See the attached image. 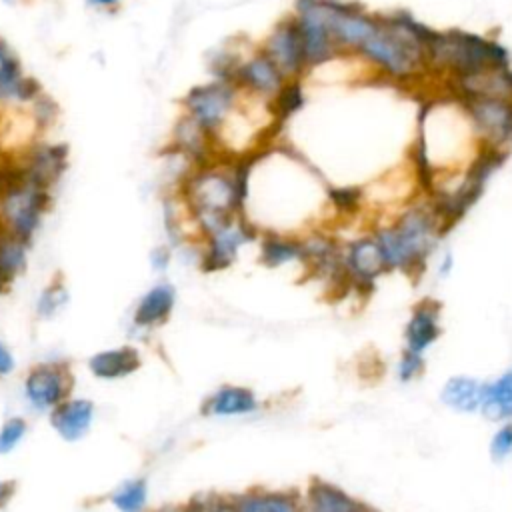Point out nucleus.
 Masks as SVG:
<instances>
[{
	"mask_svg": "<svg viewBox=\"0 0 512 512\" xmlns=\"http://www.w3.org/2000/svg\"><path fill=\"white\" fill-rule=\"evenodd\" d=\"M40 94V84L22 72L18 56L0 38V104H30Z\"/></svg>",
	"mask_w": 512,
	"mask_h": 512,
	"instance_id": "15",
	"label": "nucleus"
},
{
	"mask_svg": "<svg viewBox=\"0 0 512 512\" xmlns=\"http://www.w3.org/2000/svg\"><path fill=\"white\" fill-rule=\"evenodd\" d=\"M28 434V420L22 416H8L0 424V456L12 454Z\"/></svg>",
	"mask_w": 512,
	"mask_h": 512,
	"instance_id": "32",
	"label": "nucleus"
},
{
	"mask_svg": "<svg viewBox=\"0 0 512 512\" xmlns=\"http://www.w3.org/2000/svg\"><path fill=\"white\" fill-rule=\"evenodd\" d=\"M482 392H484L482 380L466 374H456L442 384L440 402L448 410L458 414H478L482 404Z\"/></svg>",
	"mask_w": 512,
	"mask_h": 512,
	"instance_id": "24",
	"label": "nucleus"
},
{
	"mask_svg": "<svg viewBox=\"0 0 512 512\" xmlns=\"http://www.w3.org/2000/svg\"><path fill=\"white\" fill-rule=\"evenodd\" d=\"M340 262L346 286L362 290H372L374 282L386 274L384 258L372 232L352 238L340 248Z\"/></svg>",
	"mask_w": 512,
	"mask_h": 512,
	"instance_id": "11",
	"label": "nucleus"
},
{
	"mask_svg": "<svg viewBox=\"0 0 512 512\" xmlns=\"http://www.w3.org/2000/svg\"><path fill=\"white\" fill-rule=\"evenodd\" d=\"M304 104H306V94H304L302 78L286 80L282 84V88L274 94V98L268 102L270 112L278 124L288 120L296 112H300L304 108Z\"/></svg>",
	"mask_w": 512,
	"mask_h": 512,
	"instance_id": "29",
	"label": "nucleus"
},
{
	"mask_svg": "<svg viewBox=\"0 0 512 512\" xmlns=\"http://www.w3.org/2000/svg\"><path fill=\"white\" fill-rule=\"evenodd\" d=\"M156 512H200V510L188 500V502H184V504H170V506H164V508H160V510H156Z\"/></svg>",
	"mask_w": 512,
	"mask_h": 512,
	"instance_id": "40",
	"label": "nucleus"
},
{
	"mask_svg": "<svg viewBox=\"0 0 512 512\" xmlns=\"http://www.w3.org/2000/svg\"><path fill=\"white\" fill-rule=\"evenodd\" d=\"M170 258H172V254H170V248H166V246H156L150 252V264L156 272H164L170 264Z\"/></svg>",
	"mask_w": 512,
	"mask_h": 512,
	"instance_id": "37",
	"label": "nucleus"
},
{
	"mask_svg": "<svg viewBox=\"0 0 512 512\" xmlns=\"http://www.w3.org/2000/svg\"><path fill=\"white\" fill-rule=\"evenodd\" d=\"M432 30L406 10L378 14L374 30L354 56L390 82L412 84L428 74L424 48Z\"/></svg>",
	"mask_w": 512,
	"mask_h": 512,
	"instance_id": "2",
	"label": "nucleus"
},
{
	"mask_svg": "<svg viewBox=\"0 0 512 512\" xmlns=\"http://www.w3.org/2000/svg\"><path fill=\"white\" fill-rule=\"evenodd\" d=\"M260 262L268 268H280L286 264H304V244L302 236L262 232L258 236Z\"/></svg>",
	"mask_w": 512,
	"mask_h": 512,
	"instance_id": "25",
	"label": "nucleus"
},
{
	"mask_svg": "<svg viewBox=\"0 0 512 512\" xmlns=\"http://www.w3.org/2000/svg\"><path fill=\"white\" fill-rule=\"evenodd\" d=\"M372 236L380 246L386 272L418 276L444 230L430 200L424 196V200H408L388 222L376 226Z\"/></svg>",
	"mask_w": 512,
	"mask_h": 512,
	"instance_id": "3",
	"label": "nucleus"
},
{
	"mask_svg": "<svg viewBox=\"0 0 512 512\" xmlns=\"http://www.w3.org/2000/svg\"><path fill=\"white\" fill-rule=\"evenodd\" d=\"M74 372L64 360H44L30 366L22 378V398L36 414H50L74 392Z\"/></svg>",
	"mask_w": 512,
	"mask_h": 512,
	"instance_id": "7",
	"label": "nucleus"
},
{
	"mask_svg": "<svg viewBox=\"0 0 512 512\" xmlns=\"http://www.w3.org/2000/svg\"><path fill=\"white\" fill-rule=\"evenodd\" d=\"M252 156H218L184 172L178 198L188 212L196 238L212 234L234 216H244Z\"/></svg>",
	"mask_w": 512,
	"mask_h": 512,
	"instance_id": "1",
	"label": "nucleus"
},
{
	"mask_svg": "<svg viewBox=\"0 0 512 512\" xmlns=\"http://www.w3.org/2000/svg\"><path fill=\"white\" fill-rule=\"evenodd\" d=\"M490 456L494 462L512 458V422H500L490 438Z\"/></svg>",
	"mask_w": 512,
	"mask_h": 512,
	"instance_id": "34",
	"label": "nucleus"
},
{
	"mask_svg": "<svg viewBox=\"0 0 512 512\" xmlns=\"http://www.w3.org/2000/svg\"><path fill=\"white\" fill-rule=\"evenodd\" d=\"M50 200V190L26 182L16 162L12 178L0 188V228L32 242L50 208Z\"/></svg>",
	"mask_w": 512,
	"mask_h": 512,
	"instance_id": "5",
	"label": "nucleus"
},
{
	"mask_svg": "<svg viewBox=\"0 0 512 512\" xmlns=\"http://www.w3.org/2000/svg\"><path fill=\"white\" fill-rule=\"evenodd\" d=\"M424 58L426 72L440 76L444 86L510 66V50L500 40L466 30H432Z\"/></svg>",
	"mask_w": 512,
	"mask_h": 512,
	"instance_id": "4",
	"label": "nucleus"
},
{
	"mask_svg": "<svg viewBox=\"0 0 512 512\" xmlns=\"http://www.w3.org/2000/svg\"><path fill=\"white\" fill-rule=\"evenodd\" d=\"M242 92L228 80L212 78L210 82L192 86L182 98L184 114L208 132L216 144L218 132L236 110Z\"/></svg>",
	"mask_w": 512,
	"mask_h": 512,
	"instance_id": "6",
	"label": "nucleus"
},
{
	"mask_svg": "<svg viewBox=\"0 0 512 512\" xmlns=\"http://www.w3.org/2000/svg\"><path fill=\"white\" fill-rule=\"evenodd\" d=\"M230 82L242 94L256 98V100L270 102L274 98V94L282 88L286 78L274 66V62L260 48H256L248 56H242Z\"/></svg>",
	"mask_w": 512,
	"mask_h": 512,
	"instance_id": "13",
	"label": "nucleus"
},
{
	"mask_svg": "<svg viewBox=\"0 0 512 512\" xmlns=\"http://www.w3.org/2000/svg\"><path fill=\"white\" fill-rule=\"evenodd\" d=\"M232 498L236 512H304L302 496L294 490L250 488Z\"/></svg>",
	"mask_w": 512,
	"mask_h": 512,
	"instance_id": "22",
	"label": "nucleus"
},
{
	"mask_svg": "<svg viewBox=\"0 0 512 512\" xmlns=\"http://www.w3.org/2000/svg\"><path fill=\"white\" fill-rule=\"evenodd\" d=\"M364 200V190L358 186H328V206L336 216H354Z\"/></svg>",
	"mask_w": 512,
	"mask_h": 512,
	"instance_id": "30",
	"label": "nucleus"
},
{
	"mask_svg": "<svg viewBox=\"0 0 512 512\" xmlns=\"http://www.w3.org/2000/svg\"><path fill=\"white\" fill-rule=\"evenodd\" d=\"M96 420V406L90 398L70 396L48 414L56 436L64 442H80Z\"/></svg>",
	"mask_w": 512,
	"mask_h": 512,
	"instance_id": "16",
	"label": "nucleus"
},
{
	"mask_svg": "<svg viewBox=\"0 0 512 512\" xmlns=\"http://www.w3.org/2000/svg\"><path fill=\"white\" fill-rule=\"evenodd\" d=\"M176 306V290L168 282H158L148 288L134 306L132 328L136 332H150L168 322Z\"/></svg>",
	"mask_w": 512,
	"mask_h": 512,
	"instance_id": "19",
	"label": "nucleus"
},
{
	"mask_svg": "<svg viewBox=\"0 0 512 512\" xmlns=\"http://www.w3.org/2000/svg\"><path fill=\"white\" fill-rule=\"evenodd\" d=\"M484 148L508 152L512 146V100L492 96L456 98Z\"/></svg>",
	"mask_w": 512,
	"mask_h": 512,
	"instance_id": "8",
	"label": "nucleus"
},
{
	"mask_svg": "<svg viewBox=\"0 0 512 512\" xmlns=\"http://www.w3.org/2000/svg\"><path fill=\"white\" fill-rule=\"evenodd\" d=\"M16 370V358L12 354V350L8 348V344L4 340H0V380L12 376Z\"/></svg>",
	"mask_w": 512,
	"mask_h": 512,
	"instance_id": "36",
	"label": "nucleus"
},
{
	"mask_svg": "<svg viewBox=\"0 0 512 512\" xmlns=\"http://www.w3.org/2000/svg\"><path fill=\"white\" fill-rule=\"evenodd\" d=\"M8 286H10V284L6 282V278H4V276H2V272H0V296L6 292V288H8Z\"/></svg>",
	"mask_w": 512,
	"mask_h": 512,
	"instance_id": "42",
	"label": "nucleus"
},
{
	"mask_svg": "<svg viewBox=\"0 0 512 512\" xmlns=\"http://www.w3.org/2000/svg\"><path fill=\"white\" fill-rule=\"evenodd\" d=\"M260 236L258 228L246 216H234L224 226L200 240V268L204 272H220L230 268L240 250Z\"/></svg>",
	"mask_w": 512,
	"mask_h": 512,
	"instance_id": "9",
	"label": "nucleus"
},
{
	"mask_svg": "<svg viewBox=\"0 0 512 512\" xmlns=\"http://www.w3.org/2000/svg\"><path fill=\"white\" fill-rule=\"evenodd\" d=\"M302 504L304 512H358L362 508V502L344 488L320 478L308 484Z\"/></svg>",
	"mask_w": 512,
	"mask_h": 512,
	"instance_id": "23",
	"label": "nucleus"
},
{
	"mask_svg": "<svg viewBox=\"0 0 512 512\" xmlns=\"http://www.w3.org/2000/svg\"><path fill=\"white\" fill-rule=\"evenodd\" d=\"M442 334L440 304L432 298L420 300L404 326V350L426 354Z\"/></svg>",
	"mask_w": 512,
	"mask_h": 512,
	"instance_id": "18",
	"label": "nucleus"
},
{
	"mask_svg": "<svg viewBox=\"0 0 512 512\" xmlns=\"http://www.w3.org/2000/svg\"><path fill=\"white\" fill-rule=\"evenodd\" d=\"M20 174L26 182L52 190L66 170L68 148L52 142H32L20 156H16Z\"/></svg>",
	"mask_w": 512,
	"mask_h": 512,
	"instance_id": "14",
	"label": "nucleus"
},
{
	"mask_svg": "<svg viewBox=\"0 0 512 512\" xmlns=\"http://www.w3.org/2000/svg\"><path fill=\"white\" fill-rule=\"evenodd\" d=\"M190 502L200 512H236L234 498L226 494H198V496H192Z\"/></svg>",
	"mask_w": 512,
	"mask_h": 512,
	"instance_id": "35",
	"label": "nucleus"
},
{
	"mask_svg": "<svg viewBox=\"0 0 512 512\" xmlns=\"http://www.w3.org/2000/svg\"><path fill=\"white\" fill-rule=\"evenodd\" d=\"M426 370V358L424 354H416L410 350H402L398 362H396V378L402 384L414 382L416 378H420Z\"/></svg>",
	"mask_w": 512,
	"mask_h": 512,
	"instance_id": "33",
	"label": "nucleus"
},
{
	"mask_svg": "<svg viewBox=\"0 0 512 512\" xmlns=\"http://www.w3.org/2000/svg\"><path fill=\"white\" fill-rule=\"evenodd\" d=\"M28 248L30 242L0 228V272L8 284H12L26 270Z\"/></svg>",
	"mask_w": 512,
	"mask_h": 512,
	"instance_id": "27",
	"label": "nucleus"
},
{
	"mask_svg": "<svg viewBox=\"0 0 512 512\" xmlns=\"http://www.w3.org/2000/svg\"><path fill=\"white\" fill-rule=\"evenodd\" d=\"M122 4V0H86V6L94 8V10H116Z\"/></svg>",
	"mask_w": 512,
	"mask_h": 512,
	"instance_id": "39",
	"label": "nucleus"
},
{
	"mask_svg": "<svg viewBox=\"0 0 512 512\" xmlns=\"http://www.w3.org/2000/svg\"><path fill=\"white\" fill-rule=\"evenodd\" d=\"M16 490L18 486L14 480H0V510H4L12 502V498L16 496Z\"/></svg>",
	"mask_w": 512,
	"mask_h": 512,
	"instance_id": "38",
	"label": "nucleus"
},
{
	"mask_svg": "<svg viewBox=\"0 0 512 512\" xmlns=\"http://www.w3.org/2000/svg\"><path fill=\"white\" fill-rule=\"evenodd\" d=\"M448 94L454 98H470V96H492L512 100V66L486 70L478 76L446 84Z\"/></svg>",
	"mask_w": 512,
	"mask_h": 512,
	"instance_id": "21",
	"label": "nucleus"
},
{
	"mask_svg": "<svg viewBox=\"0 0 512 512\" xmlns=\"http://www.w3.org/2000/svg\"><path fill=\"white\" fill-rule=\"evenodd\" d=\"M88 372L104 382L122 380L136 374L142 368V354L132 344H122L114 348H104L94 352L88 362Z\"/></svg>",
	"mask_w": 512,
	"mask_h": 512,
	"instance_id": "20",
	"label": "nucleus"
},
{
	"mask_svg": "<svg viewBox=\"0 0 512 512\" xmlns=\"http://www.w3.org/2000/svg\"><path fill=\"white\" fill-rule=\"evenodd\" d=\"M292 18L300 32L308 70L324 66L334 58L342 56L320 14L318 0H296Z\"/></svg>",
	"mask_w": 512,
	"mask_h": 512,
	"instance_id": "10",
	"label": "nucleus"
},
{
	"mask_svg": "<svg viewBox=\"0 0 512 512\" xmlns=\"http://www.w3.org/2000/svg\"><path fill=\"white\" fill-rule=\"evenodd\" d=\"M258 48L274 62L286 80L302 78L308 72L300 32L292 14L276 22Z\"/></svg>",
	"mask_w": 512,
	"mask_h": 512,
	"instance_id": "12",
	"label": "nucleus"
},
{
	"mask_svg": "<svg viewBox=\"0 0 512 512\" xmlns=\"http://www.w3.org/2000/svg\"><path fill=\"white\" fill-rule=\"evenodd\" d=\"M108 502L116 512H144L148 504V480L142 476L124 480L110 492Z\"/></svg>",
	"mask_w": 512,
	"mask_h": 512,
	"instance_id": "28",
	"label": "nucleus"
},
{
	"mask_svg": "<svg viewBox=\"0 0 512 512\" xmlns=\"http://www.w3.org/2000/svg\"><path fill=\"white\" fill-rule=\"evenodd\" d=\"M490 422H512V368L484 382L480 412Z\"/></svg>",
	"mask_w": 512,
	"mask_h": 512,
	"instance_id": "26",
	"label": "nucleus"
},
{
	"mask_svg": "<svg viewBox=\"0 0 512 512\" xmlns=\"http://www.w3.org/2000/svg\"><path fill=\"white\" fill-rule=\"evenodd\" d=\"M68 304V290L62 280H52L36 300V316L40 320H50L54 318L64 306Z\"/></svg>",
	"mask_w": 512,
	"mask_h": 512,
	"instance_id": "31",
	"label": "nucleus"
},
{
	"mask_svg": "<svg viewBox=\"0 0 512 512\" xmlns=\"http://www.w3.org/2000/svg\"><path fill=\"white\" fill-rule=\"evenodd\" d=\"M452 266H454V258H452V254H450V252H446V254L442 256V260H440L438 274H440V276H448V274H450V270H452Z\"/></svg>",
	"mask_w": 512,
	"mask_h": 512,
	"instance_id": "41",
	"label": "nucleus"
},
{
	"mask_svg": "<svg viewBox=\"0 0 512 512\" xmlns=\"http://www.w3.org/2000/svg\"><path fill=\"white\" fill-rule=\"evenodd\" d=\"M262 400L248 386L224 384L208 394L200 406V412L208 418H240L260 412Z\"/></svg>",
	"mask_w": 512,
	"mask_h": 512,
	"instance_id": "17",
	"label": "nucleus"
}]
</instances>
